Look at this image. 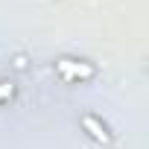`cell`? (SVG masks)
<instances>
[{
    "label": "cell",
    "instance_id": "6da1fadb",
    "mask_svg": "<svg viewBox=\"0 0 149 149\" xmlns=\"http://www.w3.org/2000/svg\"><path fill=\"white\" fill-rule=\"evenodd\" d=\"M85 126H91V129H94V132H91L94 137H100V140H111V137H108V132H105V129L100 132V126H97V123H94L91 117H85Z\"/></svg>",
    "mask_w": 149,
    "mask_h": 149
}]
</instances>
